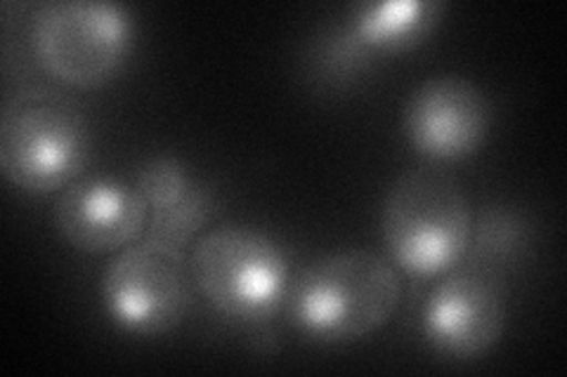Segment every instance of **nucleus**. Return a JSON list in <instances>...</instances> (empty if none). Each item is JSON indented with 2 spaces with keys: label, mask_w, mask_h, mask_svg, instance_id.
<instances>
[{
  "label": "nucleus",
  "mask_w": 567,
  "mask_h": 377,
  "mask_svg": "<svg viewBox=\"0 0 567 377\" xmlns=\"http://www.w3.org/2000/svg\"><path fill=\"white\" fill-rule=\"evenodd\" d=\"M402 302L393 260L367 248L336 250L291 279L287 307L293 326L324 345H343L381 331Z\"/></svg>",
  "instance_id": "f257e3e1"
},
{
  "label": "nucleus",
  "mask_w": 567,
  "mask_h": 377,
  "mask_svg": "<svg viewBox=\"0 0 567 377\" xmlns=\"http://www.w3.org/2000/svg\"><path fill=\"white\" fill-rule=\"evenodd\" d=\"M475 212L461 179L437 164L406 168L381 208L388 255L416 279L447 274L471 248Z\"/></svg>",
  "instance_id": "f03ea898"
},
{
  "label": "nucleus",
  "mask_w": 567,
  "mask_h": 377,
  "mask_svg": "<svg viewBox=\"0 0 567 377\" xmlns=\"http://www.w3.org/2000/svg\"><path fill=\"white\" fill-rule=\"evenodd\" d=\"M189 276L194 291L218 316L258 328L287 304L291 264L287 250L268 231L233 222L194 239Z\"/></svg>",
  "instance_id": "7ed1b4c3"
},
{
  "label": "nucleus",
  "mask_w": 567,
  "mask_h": 377,
  "mask_svg": "<svg viewBox=\"0 0 567 377\" xmlns=\"http://www.w3.org/2000/svg\"><path fill=\"white\" fill-rule=\"evenodd\" d=\"M91 125L76 100L52 87H22L0 114V170L24 193L48 196L83 175Z\"/></svg>",
  "instance_id": "20e7f679"
},
{
  "label": "nucleus",
  "mask_w": 567,
  "mask_h": 377,
  "mask_svg": "<svg viewBox=\"0 0 567 377\" xmlns=\"http://www.w3.org/2000/svg\"><path fill=\"white\" fill-rule=\"evenodd\" d=\"M29 45L52 78L71 87H97L128 62L133 20L106 0H50L33 10Z\"/></svg>",
  "instance_id": "39448f33"
},
{
  "label": "nucleus",
  "mask_w": 567,
  "mask_h": 377,
  "mask_svg": "<svg viewBox=\"0 0 567 377\" xmlns=\"http://www.w3.org/2000/svg\"><path fill=\"white\" fill-rule=\"evenodd\" d=\"M192 291L189 248L150 231L114 253L100 283L106 314L133 335L175 331L189 314Z\"/></svg>",
  "instance_id": "423d86ee"
},
{
  "label": "nucleus",
  "mask_w": 567,
  "mask_h": 377,
  "mask_svg": "<svg viewBox=\"0 0 567 377\" xmlns=\"http://www.w3.org/2000/svg\"><path fill=\"white\" fill-rule=\"evenodd\" d=\"M423 337L450 358L492 352L506 328V293L496 269L471 262L442 274L423 307Z\"/></svg>",
  "instance_id": "0eeeda50"
},
{
  "label": "nucleus",
  "mask_w": 567,
  "mask_h": 377,
  "mask_svg": "<svg viewBox=\"0 0 567 377\" xmlns=\"http://www.w3.org/2000/svg\"><path fill=\"white\" fill-rule=\"evenodd\" d=\"M404 135L425 158L461 160L483 147L492 125L485 90L464 76H433L419 83L404 104Z\"/></svg>",
  "instance_id": "6e6552de"
},
{
  "label": "nucleus",
  "mask_w": 567,
  "mask_h": 377,
  "mask_svg": "<svg viewBox=\"0 0 567 377\" xmlns=\"http://www.w3.org/2000/svg\"><path fill=\"white\" fill-rule=\"evenodd\" d=\"M52 220L81 253H118L147 229L150 206L135 185L110 175H81L58 193Z\"/></svg>",
  "instance_id": "1a4fd4ad"
},
{
  "label": "nucleus",
  "mask_w": 567,
  "mask_h": 377,
  "mask_svg": "<svg viewBox=\"0 0 567 377\" xmlns=\"http://www.w3.org/2000/svg\"><path fill=\"white\" fill-rule=\"evenodd\" d=\"M440 0H367L354 3L329 50L333 66L358 69L374 57L400 55L421 45L437 29Z\"/></svg>",
  "instance_id": "9d476101"
},
{
  "label": "nucleus",
  "mask_w": 567,
  "mask_h": 377,
  "mask_svg": "<svg viewBox=\"0 0 567 377\" xmlns=\"http://www.w3.org/2000/svg\"><path fill=\"white\" fill-rule=\"evenodd\" d=\"M133 185L147 201L150 214H162L181 208L202 182H197L175 156L158 154L137 168Z\"/></svg>",
  "instance_id": "9b49d317"
},
{
  "label": "nucleus",
  "mask_w": 567,
  "mask_h": 377,
  "mask_svg": "<svg viewBox=\"0 0 567 377\" xmlns=\"http://www.w3.org/2000/svg\"><path fill=\"white\" fill-rule=\"evenodd\" d=\"M525 224L516 212L504 208L487 210L481 220L473 224L471 245H475V262L492 269L508 262L518 253L525 241Z\"/></svg>",
  "instance_id": "f8f14e48"
}]
</instances>
